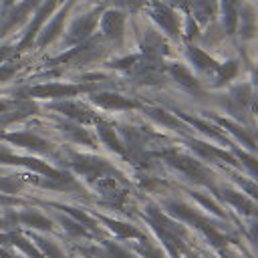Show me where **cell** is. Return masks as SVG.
I'll list each match as a JSON object with an SVG mask.
<instances>
[{
  "instance_id": "obj_8",
  "label": "cell",
  "mask_w": 258,
  "mask_h": 258,
  "mask_svg": "<svg viewBox=\"0 0 258 258\" xmlns=\"http://www.w3.org/2000/svg\"><path fill=\"white\" fill-rule=\"evenodd\" d=\"M54 4H56V0H48V2H44V6L38 10V14H36V18L32 20V24H30V28H28V32H26V38L22 40V46H28L30 42H32V38H34V34H36V30H38V26L44 22V18H46V14L54 8Z\"/></svg>"
},
{
  "instance_id": "obj_24",
  "label": "cell",
  "mask_w": 258,
  "mask_h": 258,
  "mask_svg": "<svg viewBox=\"0 0 258 258\" xmlns=\"http://www.w3.org/2000/svg\"><path fill=\"white\" fill-rule=\"evenodd\" d=\"M238 155H240V159H244L246 167L254 173V177H258V159H254V157H250V155H246V153H238Z\"/></svg>"
},
{
  "instance_id": "obj_35",
  "label": "cell",
  "mask_w": 258,
  "mask_h": 258,
  "mask_svg": "<svg viewBox=\"0 0 258 258\" xmlns=\"http://www.w3.org/2000/svg\"><path fill=\"white\" fill-rule=\"evenodd\" d=\"M167 2H181V0H167Z\"/></svg>"
},
{
  "instance_id": "obj_30",
  "label": "cell",
  "mask_w": 258,
  "mask_h": 258,
  "mask_svg": "<svg viewBox=\"0 0 258 258\" xmlns=\"http://www.w3.org/2000/svg\"><path fill=\"white\" fill-rule=\"evenodd\" d=\"M119 2H121L123 6H127V8H137L143 0H119Z\"/></svg>"
},
{
  "instance_id": "obj_11",
  "label": "cell",
  "mask_w": 258,
  "mask_h": 258,
  "mask_svg": "<svg viewBox=\"0 0 258 258\" xmlns=\"http://www.w3.org/2000/svg\"><path fill=\"white\" fill-rule=\"evenodd\" d=\"M56 109L62 111L64 115H69V117L75 119V121H91V119H93L89 111H85L83 107H79V105H75V103H60V105H56Z\"/></svg>"
},
{
  "instance_id": "obj_17",
  "label": "cell",
  "mask_w": 258,
  "mask_h": 258,
  "mask_svg": "<svg viewBox=\"0 0 258 258\" xmlns=\"http://www.w3.org/2000/svg\"><path fill=\"white\" fill-rule=\"evenodd\" d=\"M62 20H64V12H60V14H58V18H54V20L50 22V26H48V28H46V30L40 34L38 42H40V44H48V42H50V40L56 36V32L60 30V24H62Z\"/></svg>"
},
{
  "instance_id": "obj_23",
  "label": "cell",
  "mask_w": 258,
  "mask_h": 258,
  "mask_svg": "<svg viewBox=\"0 0 258 258\" xmlns=\"http://www.w3.org/2000/svg\"><path fill=\"white\" fill-rule=\"evenodd\" d=\"M149 115H151V117H155V119H159V121H163L165 125H173V127H177V125H179V121H177V119H173L171 115H167L165 111L151 109V111H149Z\"/></svg>"
},
{
  "instance_id": "obj_5",
  "label": "cell",
  "mask_w": 258,
  "mask_h": 258,
  "mask_svg": "<svg viewBox=\"0 0 258 258\" xmlns=\"http://www.w3.org/2000/svg\"><path fill=\"white\" fill-rule=\"evenodd\" d=\"M81 89L73 87V85H44V87H36L32 89V95L38 97H71L77 95Z\"/></svg>"
},
{
  "instance_id": "obj_26",
  "label": "cell",
  "mask_w": 258,
  "mask_h": 258,
  "mask_svg": "<svg viewBox=\"0 0 258 258\" xmlns=\"http://www.w3.org/2000/svg\"><path fill=\"white\" fill-rule=\"evenodd\" d=\"M0 161H10V163H20V159L18 157H14L8 149H4V147H0Z\"/></svg>"
},
{
  "instance_id": "obj_32",
  "label": "cell",
  "mask_w": 258,
  "mask_h": 258,
  "mask_svg": "<svg viewBox=\"0 0 258 258\" xmlns=\"http://www.w3.org/2000/svg\"><path fill=\"white\" fill-rule=\"evenodd\" d=\"M10 52H12V50H10L8 46H2V48H0V62H2L4 58H8V56H10Z\"/></svg>"
},
{
  "instance_id": "obj_12",
  "label": "cell",
  "mask_w": 258,
  "mask_h": 258,
  "mask_svg": "<svg viewBox=\"0 0 258 258\" xmlns=\"http://www.w3.org/2000/svg\"><path fill=\"white\" fill-rule=\"evenodd\" d=\"M224 198L230 202V204H234L240 212H244V214H258L256 212V206L248 200V198H244V196H240V194H234V191H224Z\"/></svg>"
},
{
  "instance_id": "obj_20",
  "label": "cell",
  "mask_w": 258,
  "mask_h": 258,
  "mask_svg": "<svg viewBox=\"0 0 258 258\" xmlns=\"http://www.w3.org/2000/svg\"><path fill=\"white\" fill-rule=\"evenodd\" d=\"M64 131H69V135H71L73 139H77V141H85V143L93 145V139H91L83 129H79V127H75V125H64Z\"/></svg>"
},
{
  "instance_id": "obj_14",
  "label": "cell",
  "mask_w": 258,
  "mask_h": 258,
  "mask_svg": "<svg viewBox=\"0 0 258 258\" xmlns=\"http://www.w3.org/2000/svg\"><path fill=\"white\" fill-rule=\"evenodd\" d=\"M189 58H191V62H194L198 69H202V71H212V69L218 67V64H216L204 50L194 48V46H189Z\"/></svg>"
},
{
  "instance_id": "obj_25",
  "label": "cell",
  "mask_w": 258,
  "mask_h": 258,
  "mask_svg": "<svg viewBox=\"0 0 258 258\" xmlns=\"http://www.w3.org/2000/svg\"><path fill=\"white\" fill-rule=\"evenodd\" d=\"M40 246L46 250V254H48L50 258H62V254L58 252V248H54L50 242H46V240H40Z\"/></svg>"
},
{
  "instance_id": "obj_15",
  "label": "cell",
  "mask_w": 258,
  "mask_h": 258,
  "mask_svg": "<svg viewBox=\"0 0 258 258\" xmlns=\"http://www.w3.org/2000/svg\"><path fill=\"white\" fill-rule=\"evenodd\" d=\"M99 135H101V139H103L111 149H115V151H119V153H123V151H125V147L121 145V141H119L117 133H115L109 125L101 123V125H99Z\"/></svg>"
},
{
  "instance_id": "obj_7",
  "label": "cell",
  "mask_w": 258,
  "mask_h": 258,
  "mask_svg": "<svg viewBox=\"0 0 258 258\" xmlns=\"http://www.w3.org/2000/svg\"><path fill=\"white\" fill-rule=\"evenodd\" d=\"M93 28H95V16L93 14L75 20V24L71 28V40H83V38H87Z\"/></svg>"
},
{
  "instance_id": "obj_13",
  "label": "cell",
  "mask_w": 258,
  "mask_h": 258,
  "mask_svg": "<svg viewBox=\"0 0 258 258\" xmlns=\"http://www.w3.org/2000/svg\"><path fill=\"white\" fill-rule=\"evenodd\" d=\"M191 8H194V14H196L202 22H206L208 18L214 16L216 4H214V0H191Z\"/></svg>"
},
{
  "instance_id": "obj_18",
  "label": "cell",
  "mask_w": 258,
  "mask_h": 258,
  "mask_svg": "<svg viewBox=\"0 0 258 258\" xmlns=\"http://www.w3.org/2000/svg\"><path fill=\"white\" fill-rule=\"evenodd\" d=\"M20 220L32 228H50V220H46L44 216L36 214V212H28V214H22Z\"/></svg>"
},
{
  "instance_id": "obj_9",
  "label": "cell",
  "mask_w": 258,
  "mask_h": 258,
  "mask_svg": "<svg viewBox=\"0 0 258 258\" xmlns=\"http://www.w3.org/2000/svg\"><path fill=\"white\" fill-rule=\"evenodd\" d=\"M95 101L99 103V105H103V107H117V109H129V107H135V103L133 101H129V99H125V97H121V95H113V93H101V95H97L95 97Z\"/></svg>"
},
{
  "instance_id": "obj_33",
  "label": "cell",
  "mask_w": 258,
  "mask_h": 258,
  "mask_svg": "<svg viewBox=\"0 0 258 258\" xmlns=\"http://www.w3.org/2000/svg\"><path fill=\"white\" fill-rule=\"evenodd\" d=\"M4 2H6V4H12V2H14V0H4Z\"/></svg>"
},
{
  "instance_id": "obj_4",
  "label": "cell",
  "mask_w": 258,
  "mask_h": 258,
  "mask_svg": "<svg viewBox=\"0 0 258 258\" xmlns=\"http://www.w3.org/2000/svg\"><path fill=\"white\" fill-rule=\"evenodd\" d=\"M123 22H125V18H123L121 12H117V10L107 12V14L103 16V30H105V36H107L109 40H113V42L121 40Z\"/></svg>"
},
{
  "instance_id": "obj_22",
  "label": "cell",
  "mask_w": 258,
  "mask_h": 258,
  "mask_svg": "<svg viewBox=\"0 0 258 258\" xmlns=\"http://www.w3.org/2000/svg\"><path fill=\"white\" fill-rule=\"evenodd\" d=\"M236 71H238L236 62H226V64L218 67V73H220V83H224V81H228L230 77H234V75H236Z\"/></svg>"
},
{
  "instance_id": "obj_31",
  "label": "cell",
  "mask_w": 258,
  "mask_h": 258,
  "mask_svg": "<svg viewBox=\"0 0 258 258\" xmlns=\"http://www.w3.org/2000/svg\"><path fill=\"white\" fill-rule=\"evenodd\" d=\"M250 236H252V240H254V242L258 244V222L250 226Z\"/></svg>"
},
{
  "instance_id": "obj_1",
  "label": "cell",
  "mask_w": 258,
  "mask_h": 258,
  "mask_svg": "<svg viewBox=\"0 0 258 258\" xmlns=\"http://www.w3.org/2000/svg\"><path fill=\"white\" fill-rule=\"evenodd\" d=\"M165 159L173 165V167H177L181 173H185L187 177H191V179H196V181H208L206 177V171H204V167L198 163V161H194V159H189V157H185V155H179V153H175V151H169V153H165Z\"/></svg>"
},
{
  "instance_id": "obj_2",
  "label": "cell",
  "mask_w": 258,
  "mask_h": 258,
  "mask_svg": "<svg viewBox=\"0 0 258 258\" xmlns=\"http://www.w3.org/2000/svg\"><path fill=\"white\" fill-rule=\"evenodd\" d=\"M73 167L75 171L91 177V179H97V177H103L105 173H113V169L101 161V159H89V157H75L73 159Z\"/></svg>"
},
{
  "instance_id": "obj_21",
  "label": "cell",
  "mask_w": 258,
  "mask_h": 258,
  "mask_svg": "<svg viewBox=\"0 0 258 258\" xmlns=\"http://www.w3.org/2000/svg\"><path fill=\"white\" fill-rule=\"evenodd\" d=\"M18 187H20V181L14 177H2L0 179V191H4V194H14V191H18Z\"/></svg>"
},
{
  "instance_id": "obj_3",
  "label": "cell",
  "mask_w": 258,
  "mask_h": 258,
  "mask_svg": "<svg viewBox=\"0 0 258 258\" xmlns=\"http://www.w3.org/2000/svg\"><path fill=\"white\" fill-rule=\"evenodd\" d=\"M151 14H153V20H155L163 30H167L169 34H177V30H179L177 16H175L167 6H163V4H155V6L151 8Z\"/></svg>"
},
{
  "instance_id": "obj_29",
  "label": "cell",
  "mask_w": 258,
  "mask_h": 258,
  "mask_svg": "<svg viewBox=\"0 0 258 258\" xmlns=\"http://www.w3.org/2000/svg\"><path fill=\"white\" fill-rule=\"evenodd\" d=\"M12 73H14V67H2V69H0V81L8 79Z\"/></svg>"
},
{
  "instance_id": "obj_28",
  "label": "cell",
  "mask_w": 258,
  "mask_h": 258,
  "mask_svg": "<svg viewBox=\"0 0 258 258\" xmlns=\"http://www.w3.org/2000/svg\"><path fill=\"white\" fill-rule=\"evenodd\" d=\"M242 185L248 189V194H252V196L258 200V187H256L254 183H250V181H244V179H242Z\"/></svg>"
},
{
  "instance_id": "obj_36",
  "label": "cell",
  "mask_w": 258,
  "mask_h": 258,
  "mask_svg": "<svg viewBox=\"0 0 258 258\" xmlns=\"http://www.w3.org/2000/svg\"><path fill=\"white\" fill-rule=\"evenodd\" d=\"M256 83H258V75H256Z\"/></svg>"
},
{
  "instance_id": "obj_6",
  "label": "cell",
  "mask_w": 258,
  "mask_h": 258,
  "mask_svg": "<svg viewBox=\"0 0 258 258\" xmlns=\"http://www.w3.org/2000/svg\"><path fill=\"white\" fill-rule=\"evenodd\" d=\"M6 139H8V141H14V143H18V145H26V147H32V149H40V151H46V149H48V145H46L44 139L36 137L34 133H28V131H24V133H10V135H6Z\"/></svg>"
},
{
  "instance_id": "obj_34",
  "label": "cell",
  "mask_w": 258,
  "mask_h": 258,
  "mask_svg": "<svg viewBox=\"0 0 258 258\" xmlns=\"http://www.w3.org/2000/svg\"><path fill=\"white\" fill-rule=\"evenodd\" d=\"M0 202H10V200H6V198H0Z\"/></svg>"
},
{
  "instance_id": "obj_19",
  "label": "cell",
  "mask_w": 258,
  "mask_h": 258,
  "mask_svg": "<svg viewBox=\"0 0 258 258\" xmlns=\"http://www.w3.org/2000/svg\"><path fill=\"white\" fill-rule=\"evenodd\" d=\"M240 32H242L244 38H248V36L254 34V14L248 8L242 10V26H240Z\"/></svg>"
},
{
  "instance_id": "obj_10",
  "label": "cell",
  "mask_w": 258,
  "mask_h": 258,
  "mask_svg": "<svg viewBox=\"0 0 258 258\" xmlns=\"http://www.w3.org/2000/svg\"><path fill=\"white\" fill-rule=\"evenodd\" d=\"M169 73H171V77H173L179 85H183L185 89H191V91L198 89V81L189 75V71H185V67H181V64H173V67L169 69Z\"/></svg>"
},
{
  "instance_id": "obj_16",
  "label": "cell",
  "mask_w": 258,
  "mask_h": 258,
  "mask_svg": "<svg viewBox=\"0 0 258 258\" xmlns=\"http://www.w3.org/2000/svg\"><path fill=\"white\" fill-rule=\"evenodd\" d=\"M224 6V20H226V30L234 32L236 22H238V10H236V0H222Z\"/></svg>"
},
{
  "instance_id": "obj_27",
  "label": "cell",
  "mask_w": 258,
  "mask_h": 258,
  "mask_svg": "<svg viewBox=\"0 0 258 258\" xmlns=\"http://www.w3.org/2000/svg\"><path fill=\"white\" fill-rule=\"evenodd\" d=\"M131 62H137V56H127V58H123V60H117L115 67H123V69H127Z\"/></svg>"
}]
</instances>
